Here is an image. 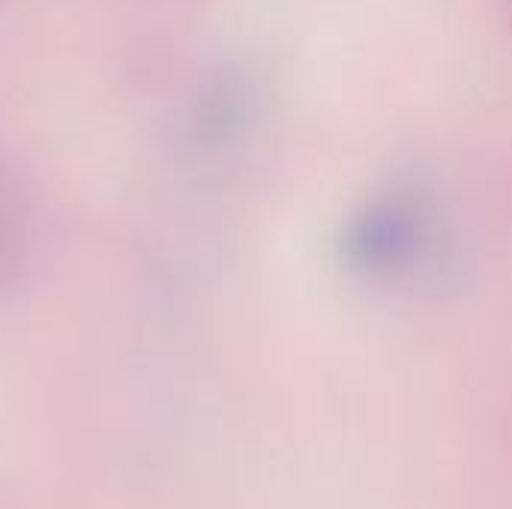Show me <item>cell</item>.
Segmentation results:
<instances>
[{
  "instance_id": "obj_1",
  "label": "cell",
  "mask_w": 512,
  "mask_h": 509,
  "mask_svg": "<svg viewBox=\"0 0 512 509\" xmlns=\"http://www.w3.org/2000/svg\"><path fill=\"white\" fill-rule=\"evenodd\" d=\"M27 243H30V222L27 204L18 180L0 168V291L12 288L21 279L27 264Z\"/></svg>"
}]
</instances>
